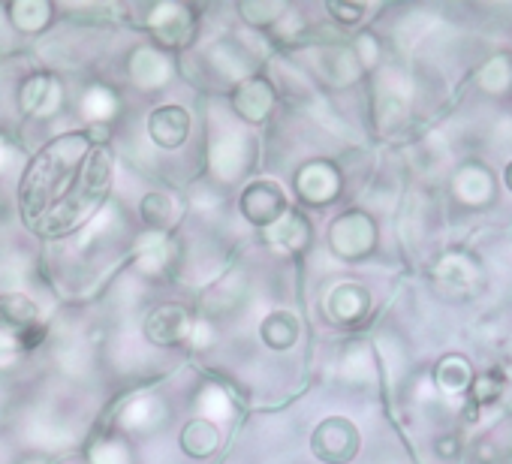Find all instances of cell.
I'll use <instances>...</instances> for the list:
<instances>
[{"label":"cell","instance_id":"cell-1","mask_svg":"<svg viewBox=\"0 0 512 464\" xmlns=\"http://www.w3.org/2000/svg\"><path fill=\"white\" fill-rule=\"evenodd\" d=\"M112 184L109 145L67 133L43 148L22 178V217L40 232H70L106 199Z\"/></svg>","mask_w":512,"mask_h":464},{"label":"cell","instance_id":"cell-2","mask_svg":"<svg viewBox=\"0 0 512 464\" xmlns=\"http://www.w3.org/2000/svg\"><path fill=\"white\" fill-rule=\"evenodd\" d=\"M332 251L344 260H362L377 245V226L365 211H347L329 226Z\"/></svg>","mask_w":512,"mask_h":464},{"label":"cell","instance_id":"cell-3","mask_svg":"<svg viewBox=\"0 0 512 464\" xmlns=\"http://www.w3.org/2000/svg\"><path fill=\"white\" fill-rule=\"evenodd\" d=\"M311 449L326 464H347L359 452V428L344 416H329L317 425Z\"/></svg>","mask_w":512,"mask_h":464},{"label":"cell","instance_id":"cell-4","mask_svg":"<svg viewBox=\"0 0 512 464\" xmlns=\"http://www.w3.org/2000/svg\"><path fill=\"white\" fill-rule=\"evenodd\" d=\"M238 208H241L244 220H250L253 226L272 229L290 211V202H287V193L278 181H253L241 193Z\"/></svg>","mask_w":512,"mask_h":464},{"label":"cell","instance_id":"cell-5","mask_svg":"<svg viewBox=\"0 0 512 464\" xmlns=\"http://www.w3.org/2000/svg\"><path fill=\"white\" fill-rule=\"evenodd\" d=\"M190 329V317L181 305H160L148 314L142 332L151 344L157 347H178L187 338Z\"/></svg>","mask_w":512,"mask_h":464},{"label":"cell","instance_id":"cell-6","mask_svg":"<svg viewBox=\"0 0 512 464\" xmlns=\"http://www.w3.org/2000/svg\"><path fill=\"white\" fill-rule=\"evenodd\" d=\"M232 109L238 118H244L250 124H260L275 109V88L266 79L253 76L232 91Z\"/></svg>","mask_w":512,"mask_h":464},{"label":"cell","instance_id":"cell-7","mask_svg":"<svg viewBox=\"0 0 512 464\" xmlns=\"http://www.w3.org/2000/svg\"><path fill=\"white\" fill-rule=\"evenodd\" d=\"M296 187H299V196L311 205H326L332 202L338 193H341V172L326 163V160H317V163H308L299 178H296Z\"/></svg>","mask_w":512,"mask_h":464},{"label":"cell","instance_id":"cell-8","mask_svg":"<svg viewBox=\"0 0 512 464\" xmlns=\"http://www.w3.org/2000/svg\"><path fill=\"white\" fill-rule=\"evenodd\" d=\"M187 133H190V115L181 106H160L148 118V136H151V142L160 145V148H166V151L181 148L187 142Z\"/></svg>","mask_w":512,"mask_h":464},{"label":"cell","instance_id":"cell-9","mask_svg":"<svg viewBox=\"0 0 512 464\" xmlns=\"http://www.w3.org/2000/svg\"><path fill=\"white\" fill-rule=\"evenodd\" d=\"M368 308H371V296L365 287L359 284H341L329 293L326 299V311L335 323L341 326H356L368 317Z\"/></svg>","mask_w":512,"mask_h":464},{"label":"cell","instance_id":"cell-10","mask_svg":"<svg viewBox=\"0 0 512 464\" xmlns=\"http://www.w3.org/2000/svg\"><path fill=\"white\" fill-rule=\"evenodd\" d=\"M37 326H40V311L28 296H22V293L0 296V332L19 341L22 335H28Z\"/></svg>","mask_w":512,"mask_h":464},{"label":"cell","instance_id":"cell-11","mask_svg":"<svg viewBox=\"0 0 512 464\" xmlns=\"http://www.w3.org/2000/svg\"><path fill=\"white\" fill-rule=\"evenodd\" d=\"M455 187V196L464 202V205H488L494 199V175L482 166V163H464L452 181Z\"/></svg>","mask_w":512,"mask_h":464},{"label":"cell","instance_id":"cell-12","mask_svg":"<svg viewBox=\"0 0 512 464\" xmlns=\"http://www.w3.org/2000/svg\"><path fill=\"white\" fill-rule=\"evenodd\" d=\"M151 34L166 49L187 43L190 34H193V25H190L187 10L184 7H160L157 16H154V22H151Z\"/></svg>","mask_w":512,"mask_h":464},{"label":"cell","instance_id":"cell-13","mask_svg":"<svg viewBox=\"0 0 512 464\" xmlns=\"http://www.w3.org/2000/svg\"><path fill=\"white\" fill-rule=\"evenodd\" d=\"M61 106V88L52 76H34L22 88V109L31 115H49Z\"/></svg>","mask_w":512,"mask_h":464},{"label":"cell","instance_id":"cell-14","mask_svg":"<svg viewBox=\"0 0 512 464\" xmlns=\"http://www.w3.org/2000/svg\"><path fill=\"white\" fill-rule=\"evenodd\" d=\"M272 239L284 248V251H305L308 239H311V223L305 220L302 211H287L275 226H272Z\"/></svg>","mask_w":512,"mask_h":464},{"label":"cell","instance_id":"cell-15","mask_svg":"<svg viewBox=\"0 0 512 464\" xmlns=\"http://www.w3.org/2000/svg\"><path fill=\"white\" fill-rule=\"evenodd\" d=\"M217 446H220V431L208 419H193L181 431V449L193 458H208L217 452Z\"/></svg>","mask_w":512,"mask_h":464},{"label":"cell","instance_id":"cell-16","mask_svg":"<svg viewBox=\"0 0 512 464\" xmlns=\"http://www.w3.org/2000/svg\"><path fill=\"white\" fill-rule=\"evenodd\" d=\"M260 335L272 350H290L299 341V320L290 311H275L263 320Z\"/></svg>","mask_w":512,"mask_h":464},{"label":"cell","instance_id":"cell-17","mask_svg":"<svg viewBox=\"0 0 512 464\" xmlns=\"http://www.w3.org/2000/svg\"><path fill=\"white\" fill-rule=\"evenodd\" d=\"M440 281L446 290H461L470 293L476 287V260H470L467 254H449L440 269H437Z\"/></svg>","mask_w":512,"mask_h":464},{"label":"cell","instance_id":"cell-18","mask_svg":"<svg viewBox=\"0 0 512 464\" xmlns=\"http://www.w3.org/2000/svg\"><path fill=\"white\" fill-rule=\"evenodd\" d=\"M142 220L154 229H169L175 226L178 214H181V205L169 196V193H148L142 199Z\"/></svg>","mask_w":512,"mask_h":464},{"label":"cell","instance_id":"cell-19","mask_svg":"<svg viewBox=\"0 0 512 464\" xmlns=\"http://www.w3.org/2000/svg\"><path fill=\"white\" fill-rule=\"evenodd\" d=\"M434 380L443 392H467L470 383H473V371L467 365L464 356H446L437 371H434Z\"/></svg>","mask_w":512,"mask_h":464},{"label":"cell","instance_id":"cell-20","mask_svg":"<svg viewBox=\"0 0 512 464\" xmlns=\"http://www.w3.org/2000/svg\"><path fill=\"white\" fill-rule=\"evenodd\" d=\"M479 85L488 94L506 97L512 94V55H497L479 70Z\"/></svg>","mask_w":512,"mask_h":464},{"label":"cell","instance_id":"cell-21","mask_svg":"<svg viewBox=\"0 0 512 464\" xmlns=\"http://www.w3.org/2000/svg\"><path fill=\"white\" fill-rule=\"evenodd\" d=\"M10 16H13V22H16L19 31H40L49 22V7L28 0V4H13L10 7Z\"/></svg>","mask_w":512,"mask_h":464},{"label":"cell","instance_id":"cell-22","mask_svg":"<svg viewBox=\"0 0 512 464\" xmlns=\"http://www.w3.org/2000/svg\"><path fill=\"white\" fill-rule=\"evenodd\" d=\"M500 395V383L494 374H485V377H473L470 383V404L479 407V404H488Z\"/></svg>","mask_w":512,"mask_h":464},{"label":"cell","instance_id":"cell-23","mask_svg":"<svg viewBox=\"0 0 512 464\" xmlns=\"http://www.w3.org/2000/svg\"><path fill=\"white\" fill-rule=\"evenodd\" d=\"M329 16H335L341 25H356L365 16L362 4H329Z\"/></svg>","mask_w":512,"mask_h":464},{"label":"cell","instance_id":"cell-24","mask_svg":"<svg viewBox=\"0 0 512 464\" xmlns=\"http://www.w3.org/2000/svg\"><path fill=\"white\" fill-rule=\"evenodd\" d=\"M437 449H440V455H446V452L452 455L458 446H455V440H440V443H437Z\"/></svg>","mask_w":512,"mask_h":464},{"label":"cell","instance_id":"cell-25","mask_svg":"<svg viewBox=\"0 0 512 464\" xmlns=\"http://www.w3.org/2000/svg\"><path fill=\"white\" fill-rule=\"evenodd\" d=\"M503 181H506V187L512 190V163H509V166L503 169Z\"/></svg>","mask_w":512,"mask_h":464}]
</instances>
